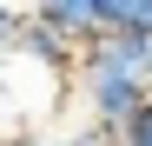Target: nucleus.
I'll list each match as a JSON object with an SVG mask.
<instances>
[{"mask_svg": "<svg viewBox=\"0 0 152 146\" xmlns=\"http://www.w3.org/2000/svg\"><path fill=\"white\" fill-rule=\"evenodd\" d=\"M27 13H40V20H53L60 33H73V40H99L106 33V20H99V0H33Z\"/></svg>", "mask_w": 152, "mask_h": 146, "instance_id": "obj_3", "label": "nucleus"}, {"mask_svg": "<svg viewBox=\"0 0 152 146\" xmlns=\"http://www.w3.org/2000/svg\"><path fill=\"white\" fill-rule=\"evenodd\" d=\"M66 146H119V133H113V126H99V119H93V126H80V133H73Z\"/></svg>", "mask_w": 152, "mask_h": 146, "instance_id": "obj_6", "label": "nucleus"}, {"mask_svg": "<svg viewBox=\"0 0 152 146\" xmlns=\"http://www.w3.org/2000/svg\"><path fill=\"white\" fill-rule=\"evenodd\" d=\"M13 27H20V13L7 7V0H0V53H7V46H13Z\"/></svg>", "mask_w": 152, "mask_h": 146, "instance_id": "obj_7", "label": "nucleus"}, {"mask_svg": "<svg viewBox=\"0 0 152 146\" xmlns=\"http://www.w3.org/2000/svg\"><path fill=\"white\" fill-rule=\"evenodd\" d=\"M7 53H20L27 66L40 73H73V60H80V40L60 33L53 20H40V13H20V27H13V46Z\"/></svg>", "mask_w": 152, "mask_h": 146, "instance_id": "obj_2", "label": "nucleus"}, {"mask_svg": "<svg viewBox=\"0 0 152 146\" xmlns=\"http://www.w3.org/2000/svg\"><path fill=\"white\" fill-rule=\"evenodd\" d=\"M80 93L99 126H126L145 100H152V66H145V40L139 33H99L80 46Z\"/></svg>", "mask_w": 152, "mask_h": 146, "instance_id": "obj_1", "label": "nucleus"}, {"mask_svg": "<svg viewBox=\"0 0 152 146\" xmlns=\"http://www.w3.org/2000/svg\"><path fill=\"white\" fill-rule=\"evenodd\" d=\"M119 146H152V100H145V106L119 126Z\"/></svg>", "mask_w": 152, "mask_h": 146, "instance_id": "obj_5", "label": "nucleus"}, {"mask_svg": "<svg viewBox=\"0 0 152 146\" xmlns=\"http://www.w3.org/2000/svg\"><path fill=\"white\" fill-rule=\"evenodd\" d=\"M99 20H106V33H152V0H99Z\"/></svg>", "mask_w": 152, "mask_h": 146, "instance_id": "obj_4", "label": "nucleus"}, {"mask_svg": "<svg viewBox=\"0 0 152 146\" xmlns=\"http://www.w3.org/2000/svg\"><path fill=\"white\" fill-rule=\"evenodd\" d=\"M7 146H66V139H40V133H13Z\"/></svg>", "mask_w": 152, "mask_h": 146, "instance_id": "obj_8", "label": "nucleus"}]
</instances>
